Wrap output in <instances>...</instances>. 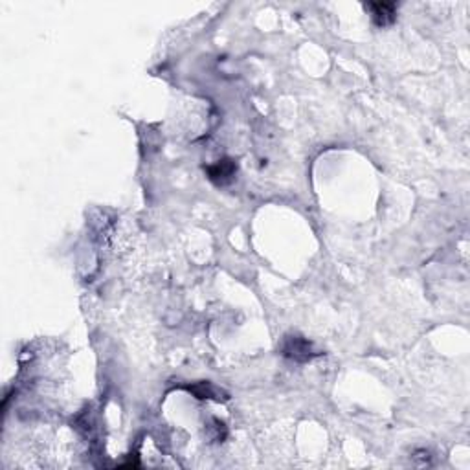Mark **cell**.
<instances>
[{
  "mask_svg": "<svg viewBox=\"0 0 470 470\" xmlns=\"http://www.w3.org/2000/svg\"><path fill=\"white\" fill-rule=\"evenodd\" d=\"M281 354L285 359L294 360V362H311L320 354V351L314 347L313 342L299 336V334H288L281 342Z\"/></svg>",
  "mask_w": 470,
  "mask_h": 470,
  "instance_id": "cell-1",
  "label": "cell"
},
{
  "mask_svg": "<svg viewBox=\"0 0 470 470\" xmlns=\"http://www.w3.org/2000/svg\"><path fill=\"white\" fill-rule=\"evenodd\" d=\"M207 178L212 180L213 184H217V186H224V184H230L235 177V173H237V166L233 160L230 158H223V160H219L213 166L206 167Z\"/></svg>",
  "mask_w": 470,
  "mask_h": 470,
  "instance_id": "cell-2",
  "label": "cell"
},
{
  "mask_svg": "<svg viewBox=\"0 0 470 470\" xmlns=\"http://www.w3.org/2000/svg\"><path fill=\"white\" fill-rule=\"evenodd\" d=\"M366 10L371 13L373 22L380 28L393 24L395 19H397V6L391 4V2H369V4H366Z\"/></svg>",
  "mask_w": 470,
  "mask_h": 470,
  "instance_id": "cell-3",
  "label": "cell"
},
{
  "mask_svg": "<svg viewBox=\"0 0 470 470\" xmlns=\"http://www.w3.org/2000/svg\"><path fill=\"white\" fill-rule=\"evenodd\" d=\"M189 391H191L197 399H213V400H226L228 397L221 391L219 388H215L210 382H198L195 386H189Z\"/></svg>",
  "mask_w": 470,
  "mask_h": 470,
  "instance_id": "cell-4",
  "label": "cell"
}]
</instances>
